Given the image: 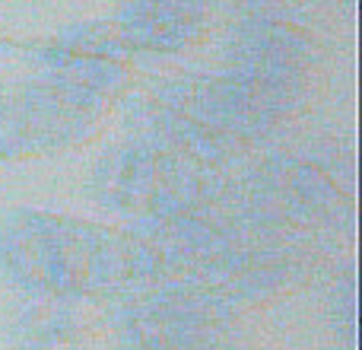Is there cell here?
Wrapping results in <instances>:
<instances>
[{
	"label": "cell",
	"mask_w": 362,
	"mask_h": 350,
	"mask_svg": "<svg viewBox=\"0 0 362 350\" xmlns=\"http://www.w3.org/2000/svg\"><path fill=\"white\" fill-rule=\"evenodd\" d=\"M4 258L25 287L45 293H99L150 271L146 252L131 242L61 217H23L10 223Z\"/></svg>",
	"instance_id": "1"
},
{
	"label": "cell",
	"mask_w": 362,
	"mask_h": 350,
	"mask_svg": "<svg viewBox=\"0 0 362 350\" xmlns=\"http://www.w3.org/2000/svg\"><path fill=\"white\" fill-rule=\"evenodd\" d=\"M127 334L140 350H232L235 319L204 293L165 290L131 306Z\"/></svg>",
	"instance_id": "2"
},
{
	"label": "cell",
	"mask_w": 362,
	"mask_h": 350,
	"mask_svg": "<svg viewBox=\"0 0 362 350\" xmlns=\"http://www.w3.org/2000/svg\"><path fill=\"white\" fill-rule=\"evenodd\" d=\"M95 108L83 89H35L0 108V153H38L80 137Z\"/></svg>",
	"instance_id": "3"
}]
</instances>
